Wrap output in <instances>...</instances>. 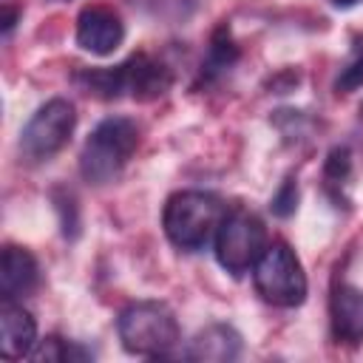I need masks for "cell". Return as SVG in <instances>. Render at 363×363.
Here are the masks:
<instances>
[{
	"label": "cell",
	"instance_id": "obj_17",
	"mask_svg": "<svg viewBox=\"0 0 363 363\" xmlns=\"http://www.w3.org/2000/svg\"><path fill=\"white\" fill-rule=\"evenodd\" d=\"M272 213L275 216H281V218H286V216H292L295 213V207H298V184L292 182V179H286L281 187H278V193L272 196Z\"/></svg>",
	"mask_w": 363,
	"mask_h": 363
},
{
	"label": "cell",
	"instance_id": "obj_2",
	"mask_svg": "<svg viewBox=\"0 0 363 363\" xmlns=\"http://www.w3.org/2000/svg\"><path fill=\"white\" fill-rule=\"evenodd\" d=\"M139 145V128L128 116H108L102 119L82 145L79 153V173L91 184L113 182L125 164L130 162Z\"/></svg>",
	"mask_w": 363,
	"mask_h": 363
},
{
	"label": "cell",
	"instance_id": "obj_8",
	"mask_svg": "<svg viewBox=\"0 0 363 363\" xmlns=\"http://www.w3.org/2000/svg\"><path fill=\"white\" fill-rule=\"evenodd\" d=\"M125 40V26L116 11L102 6H85L77 17V43L79 48L105 57L113 54Z\"/></svg>",
	"mask_w": 363,
	"mask_h": 363
},
{
	"label": "cell",
	"instance_id": "obj_12",
	"mask_svg": "<svg viewBox=\"0 0 363 363\" xmlns=\"http://www.w3.org/2000/svg\"><path fill=\"white\" fill-rule=\"evenodd\" d=\"M241 354V335L227 323H210L190 340L184 357L204 363H230Z\"/></svg>",
	"mask_w": 363,
	"mask_h": 363
},
{
	"label": "cell",
	"instance_id": "obj_15",
	"mask_svg": "<svg viewBox=\"0 0 363 363\" xmlns=\"http://www.w3.org/2000/svg\"><path fill=\"white\" fill-rule=\"evenodd\" d=\"M34 360H85L88 352L74 346V343H65L62 337H45L34 352H31Z\"/></svg>",
	"mask_w": 363,
	"mask_h": 363
},
{
	"label": "cell",
	"instance_id": "obj_7",
	"mask_svg": "<svg viewBox=\"0 0 363 363\" xmlns=\"http://www.w3.org/2000/svg\"><path fill=\"white\" fill-rule=\"evenodd\" d=\"M108 79H111L113 99L128 94V96H133L139 102L162 96L170 88V82H173L170 71L159 60H150L147 54H136V57L108 68Z\"/></svg>",
	"mask_w": 363,
	"mask_h": 363
},
{
	"label": "cell",
	"instance_id": "obj_3",
	"mask_svg": "<svg viewBox=\"0 0 363 363\" xmlns=\"http://www.w3.org/2000/svg\"><path fill=\"white\" fill-rule=\"evenodd\" d=\"M116 332L125 352L142 357H167L182 337L176 315L159 301L128 303L116 318Z\"/></svg>",
	"mask_w": 363,
	"mask_h": 363
},
{
	"label": "cell",
	"instance_id": "obj_9",
	"mask_svg": "<svg viewBox=\"0 0 363 363\" xmlns=\"http://www.w3.org/2000/svg\"><path fill=\"white\" fill-rule=\"evenodd\" d=\"M329 323L337 343H363V289L352 284H335L329 295Z\"/></svg>",
	"mask_w": 363,
	"mask_h": 363
},
{
	"label": "cell",
	"instance_id": "obj_18",
	"mask_svg": "<svg viewBox=\"0 0 363 363\" xmlns=\"http://www.w3.org/2000/svg\"><path fill=\"white\" fill-rule=\"evenodd\" d=\"M354 3H360V0H332L335 9H349V6H354Z\"/></svg>",
	"mask_w": 363,
	"mask_h": 363
},
{
	"label": "cell",
	"instance_id": "obj_5",
	"mask_svg": "<svg viewBox=\"0 0 363 363\" xmlns=\"http://www.w3.org/2000/svg\"><path fill=\"white\" fill-rule=\"evenodd\" d=\"M267 244L269 241H267L264 221L244 207L227 210V216L216 233V241H213L218 264L235 278L255 267V261L261 258Z\"/></svg>",
	"mask_w": 363,
	"mask_h": 363
},
{
	"label": "cell",
	"instance_id": "obj_1",
	"mask_svg": "<svg viewBox=\"0 0 363 363\" xmlns=\"http://www.w3.org/2000/svg\"><path fill=\"white\" fill-rule=\"evenodd\" d=\"M227 216L224 201L207 190H179L167 199L162 213L164 235L184 252H199L216 241V233Z\"/></svg>",
	"mask_w": 363,
	"mask_h": 363
},
{
	"label": "cell",
	"instance_id": "obj_11",
	"mask_svg": "<svg viewBox=\"0 0 363 363\" xmlns=\"http://www.w3.org/2000/svg\"><path fill=\"white\" fill-rule=\"evenodd\" d=\"M40 284V267L37 258L23 250V247H3V258H0V292L3 301H17L26 298L37 289Z\"/></svg>",
	"mask_w": 363,
	"mask_h": 363
},
{
	"label": "cell",
	"instance_id": "obj_16",
	"mask_svg": "<svg viewBox=\"0 0 363 363\" xmlns=\"http://www.w3.org/2000/svg\"><path fill=\"white\" fill-rule=\"evenodd\" d=\"M349 173H352V156H349V147H335L326 159V167H323V179H326V187H343L349 182Z\"/></svg>",
	"mask_w": 363,
	"mask_h": 363
},
{
	"label": "cell",
	"instance_id": "obj_6",
	"mask_svg": "<svg viewBox=\"0 0 363 363\" xmlns=\"http://www.w3.org/2000/svg\"><path fill=\"white\" fill-rule=\"evenodd\" d=\"M77 125L74 105L68 99H48L37 113L26 122L20 133V150L28 162H45L54 153H60Z\"/></svg>",
	"mask_w": 363,
	"mask_h": 363
},
{
	"label": "cell",
	"instance_id": "obj_4",
	"mask_svg": "<svg viewBox=\"0 0 363 363\" xmlns=\"http://www.w3.org/2000/svg\"><path fill=\"white\" fill-rule=\"evenodd\" d=\"M252 284L258 295L272 306H301L306 298V272L295 255V250L284 241L267 244L261 258L252 267Z\"/></svg>",
	"mask_w": 363,
	"mask_h": 363
},
{
	"label": "cell",
	"instance_id": "obj_14",
	"mask_svg": "<svg viewBox=\"0 0 363 363\" xmlns=\"http://www.w3.org/2000/svg\"><path fill=\"white\" fill-rule=\"evenodd\" d=\"M235 57H238L235 43L230 40V34L224 28H218V34L213 37V45H210V57L204 62V74H218V71L230 68Z\"/></svg>",
	"mask_w": 363,
	"mask_h": 363
},
{
	"label": "cell",
	"instance_id": "obj_10",
	"mask_svg": "<svg viewBox=\"0 0 363 363\" xmlns=\"http://www.w3.org/2000/svg\"><path fill=\"white\" fill-rule=\"evenodd\" d=\"M37 346V323L28 309L14 301H3L0 306V354L9 360L31 354Z\"/></svg>",
	"mask_w": 363,
	"mask_h": 363
},
{
	"label": "cell",
	"instance_id": "obj_13",
	"mask_svg": "<svg viewBox=\"0 0 363 363\" xmlns=\"http://www.w3.org/2000/svg\"><path fill=\"white\" fill-rule=\"evenodd\" d=\"M357 88H363V37H354L352 54H349V60L343 62V68L335 79L337 94H349V91H357Z\"/></svg>",
	"mask_w": 363,
	"mask_h": 363
}]
</instances>
